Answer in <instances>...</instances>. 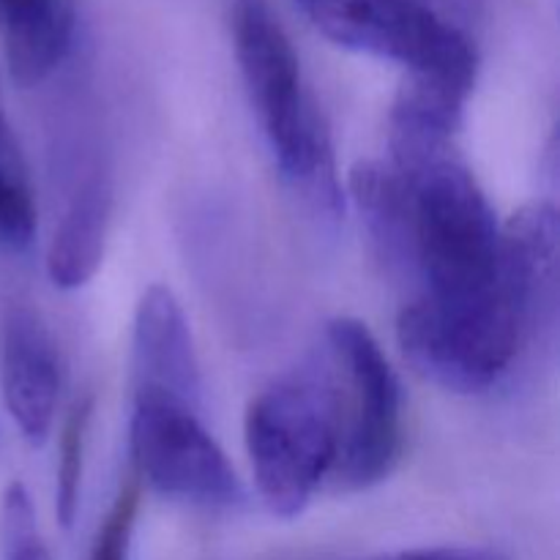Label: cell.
Here are the masks:
<instances>
[{"instance_id": "cell-10", "label": "cell", "mask_w": 560, "mask_h": 560, "mask_svg": "<svg viewBox=\"0 0 560 560\" xmlns=\"http://www.w3.org/2000/svg\"><path fill=\"white\" fill-rule=\"evenodd\" d=\"M468 96V91L452 82L408 74L388 115V148L399 173L413 175L427 164L457 153L454 137L463 126Z\"/></svg>"}, {"instance_id": "cell-7", "label": "cell", "mask_w": 560, "mask_h": 560, "mask_svg": "<svg viewBox=\"0 0 560 560\" xmlns=\"http://www.w3.org/2000/svg\"><path fill=\"white\" fill-rule=\"evenodd\" d=\"M137 479L159 495L197 506H235L244 498L238 474L195 405L137 388L129 427Z\"/></svg>"}, {"instance_id": "cell-14", "label": "cell", "mask_w": 560, "mask_h": 560, "mask_svg": "<svg viewBox=\"0 0 560 560\" xmlns=\"http://www.w3.org/2000/svg\"><path fill=\"white\" fill-rule=\"evenodd\" d=\"M350 197L364 217L372 238L394 260L408 262V178L381 159H364L350 170Z\"/></svg>"}, {"instance_id": "cell-8", "label": "cell", "mask_w": 560, "mask_h": 560, "mask_svg": "<svg viewBox=\"0 0 560 560\" xmlns=\"http://www.w3.org/2000/svg\"><path fill=\"white\" fill-rule=\"evenodd\" d=\"M63 364L42 317L27 306L9 312L0 348V392L5 410L31 446H44L58 416Z\"/></svg>"}, {"instance_id": "cell-20", "label": "cell", "mask_w": 560, "mask_h": 560, "mask_svg": "<svg viewBox=\"0 0 560 560\" xmlns=\"http://www.w3.org/2000/svg\"><path fill=\"white\" fill-rule=\"evenodd\" d=\"M299 3H301V5H306V3H310V0H299Z\"/></svg>"}, {"instance_id": "cell-1", "label": "cell", "mask_w": 560, "mask_h": 560, "mask_svg": "<svg viewBox=\"0 0 560 560\" xmlns=\"http://www.w3.org/2000/svg\"><path fill=\"white\" fill-rule=\"evenodd\" d=\"M405 178L408 262L424 282L421 299L448 310L512 299L501 279V224L468 164L448 153Z\"/></svg>"}, {"instance_id": "cell-15", "label": "cell", "mask_w": 560, "mask_h": 560, "mask_svg": "<svg viewBox=\"0 0 560 560\" xmlns=\"http://www.w3.org/2000/svg\"><path fill=\"white\" fill-rule=\"evenodd\" d=\"M36 195L14 129L0 109V244L25 249L36 235Z\"/></svg>"}, {"instance_id": "cell-13", "label": "cell", "mask_w": 560, "mask_h": 560, "mask_svg": "<svg viewBox=\"0 0 560 560\" xmlns=\"http://www.w3.org/2000/svg\"><path fill=\"white\" fill-rule=\"evenodd\" d=\"M113 219V189L93 175L77 189L47 249L49 282L58 290H80L96 277Z\"/></svg>"}, {"instance_id": "cell-12", "label": "cell", "mask_w": 560, "mask_h": 560, "mask_svg": "<svg viewBox=\"0 0 560 560\" xmlns=\"http://www.w3.org/2000/svg\"><path fill=\"white\" fill-rule=\"evenodd\" d=\"M0 25L11 80L42 85L69 55L74 0H0Z\"/></svg>"}, {"instance_id": "cell-2", "label": "cell", "mask_w": 560, "mask_h": 560, "mask_svg": "<svg viewBox=\"0 0 560 560\" xmlns=\"http://www.w3.org/2000/svg\"><path fill=\"white\" fill-rule=\"evenodd\" d=\"M233 44L246 93L282 175L312 206L337 217L342 186L331 135L306 93L299 52L266 0H235Z\"/></svg>"}, {"instance_id": "cell-3", "label": "cell", "mask_w": 560, "mask_h": 560, "mask_svg": "<svg viewBox=\"0 0 560 560\" xmlns=\"http://www.w3.org/2000/svg\"><path fill=\"white\" fill-rule=\"evenodd\" d=\"M244 438L268 512L282 520L301 517L339 457L342 402L337 386L323 375L271 383L246 408Z\"/></svg>"}, {"instance_id": "cell-4", "label": "cell", "mask_w": 560, "mask_h": 560, "mask_svg": "<svg viewBox=\"0 0 560 560\" xmlns=\"http://www.w3.org/2000/svg\"><path fill=\"white\" fill-rule=\"evenodd\" d=\"M301 9L339 47L474 91L479 74L474 42L424 0H310Z\"/></svg>"}, {"instance_id": "cell-6", "label": "cell", "mask_w": 560, "mask_h": 560, "mask_svg": "<svg viewBox=\"0 0 560 560\" xmlns=\"http://www.w3.org/2000/svg\"><path fill=\"white\" fill-rule=\"evenodd\" d=\"M326 337L348 383V416L331 476L345 492L370 490L392 476L402 452V388L366 323L337 317Z\"/></svg>"}, {"instance_id": "cell-11", "label": "cell", "mask_w": 560, "mask_h": 560, "mask_svg": "<svg viewBox=\"0 0 560 560\" xmlns=\"http://www.w3.org/2000/svg\"><path fill=\"white\" fill-rule=\"evenodd\" d=\"M558 211L552 202H525L501 224V279L525 320L541 317L556 299Z\"/></svg>"}, {"instance_id": "cell-19", "label": "cell", "mask_w": 560, "mask_h": 560, "mask_svg": "<svg viewBox=\"0 0 560 560\" xmlns=\"http://www.w3.org/2000/svg\"><path fill=\"white\" fill-rule=\"evenodd\" d=\"M366 560H501V556L487 550H474V547H419V550L388 552V556H375Z\"/></svg>"}, {"instance_id": "cell-16", "label": "cell", "mask_w": 560, "mask_h": 560, "mask_svg": "<svg viewBox=\"0 0 560 560\" xmlns=\"http://www.w3.org/2000/svg\"><path fill=\"white\" fill-rule=\"evenodd\" d=\"M93 419V399H77L71 413L66 416L58 441V468H55V514L63 528H71L80 509L82 474H85L88 427Z\"/></svg>"}, {"instance_id": "cell-9", "label": "cell", "mask_w": 560, "mask_h": 560, "mask_svg": "<svg viewBox=\"0 0 560 560\" xmlns=\"http://www.w3.org/2000/svg\"><path fill=\"white\" fill-rule=\"evenodd\" d=\"M135 377L137 388L170 394L197 405L200 364L191 345L189 323L167 284H151L135 312Z\"/></svg>"}, {"instance_id": "cell-17", "label": "cell", "mask_w": 560, "mask_h": 560, "mask_svg": "<svg viewBox=\"0 0 560 560\" xmlns=\"http://www.w3.org/2000/svg\"><path fill=\"white\" fill-rule=\"evenodd\" d=\"M0 560H52L22 481H11L0 498Z\"/></svg>"}, {"instance_id": "cell-18", "label": "cell", "mask_w": 560, "mask_h": 560, "mask_svg": "<svg viewBox=\"0 0 560 560\" xmlns=\"http://www.w3.org/2000/svg\"><path fill=\"white\" fill-rule=\"evenodd\" d=\"M137 512H140V485L126 481L113 506H109L107 517L98 525L91 547V560H129Z\"/></svg>"}, {"instance_id": "cell-5", "label": "cell", "mask_w": 560, "mask_h": 560, "mask_svg": "<svg viewBox=\"0 0 560 560\" xmlns=\"http://www.w3.org/2000/svg\"><path fill=\"white\" fill-rule=\"evenodd\" d=\"M528 331L512 299L470 310H446L427 299L399 312L397 342L405 361L452 394H481L495 386Z\"/></svg>"}]
</instances>
